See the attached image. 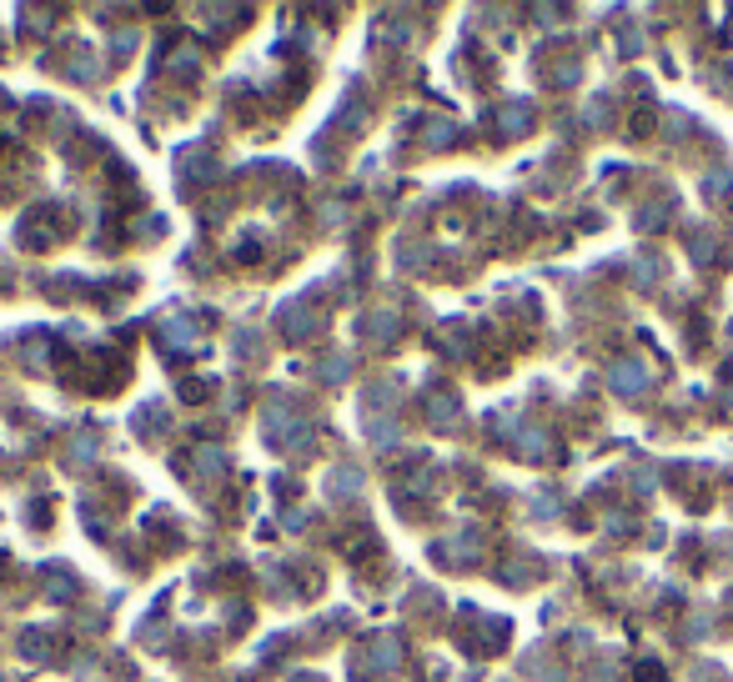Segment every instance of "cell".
<instances>
[{"label":"cell","instance_id":"1","mask_svg":"<svg viewBox=\"0 0 733 682\" xmlns=\"http://www.w3.org/2000/svg\"><path fill=\"white\" fill-rule=\"evenodd\" d=\"M613 381H618V387H623V392H638V387H643V381H648V371L638 367V361H628V367H618V371H613Z\"/></svg>","mask_w":733,"mask_h":682}]
</instances>
